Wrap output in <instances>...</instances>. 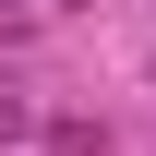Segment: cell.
Here are the masks:
<instances>
[{
    "instance_id": "7a4b0ae2",
    "label": "cell",
    "mask_w": 156,
    "mask_h": 156,
    "mask_svg": "<svg viewBox=\"0 0 156 156\" xmlns=\"http://www.w3.org/2000/svg\"><path fill=\"white\" fill-rule=\"evenodd\" d=\"M0 12H12V0H0Z\"/></svg>"
},
{
    "instance_id": "6da1fadb",
    "label": "cell",
    "mask_w": 156,
    "mask_h": 156,
    "mask_svg": "<svg viewBox=\"0 0 156 156\" xmlns=\"http://www.w3.org/2000/svg\"><path fill=\"white\" fill-rule=\"evenodd\" d=\"M12 132H24V96H0V144H12Z\"/></svg>"
}]
</instances>
